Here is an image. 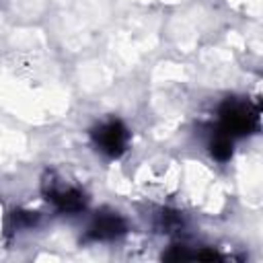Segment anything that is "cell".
Returning <instances> with one entry per match:
<instances>
[{"label": "cell", "mask_w": 263, "mask_h": 263, "mask_svg": "<svg viewBox=\"0 0 263 263\" xmlns=\"http://www.w3.org/2000/svg\"><path fill=\"white\" fill-rule=\"evenodd\" d=\"M92 136L99 150L109 156H119L127 146V129L121 121H105L97 127Z\"/></svg>", "instance_id": "7a4b0ae2"}, {"label": "cell", "mask_w": 263, "mask_h": 263, "mask_svg": "<svg viewBox=\"0 0 263 263\" xmlns=\"http://www.w3.org/2000/svg\"><path fill=\"white\" fill-rule=\"evenodd\" d=\"M123 230V220L115 214H107V216H99L95 220V224L90 226V234L99 240L105 238H115L119 232Z\"/></svg>", "instance_id": "3957f363"}, {"label": "cell", "mask_w": 263, "mask_h": 263, "mask_svg": "<svg viewBox=\"0 0 263 263\" xmlns=\"http://www.w3.org/2000/svg\"><path fill=\"white\" fill-rule=\"evenodd\" d=\"M45 195L62 212H78L84 205L82 191L76 185H72L66 179H62V177H53L51 175L45 181Z\"/></svg>", "instance_id": "6da1fadb"}]
</instances>
